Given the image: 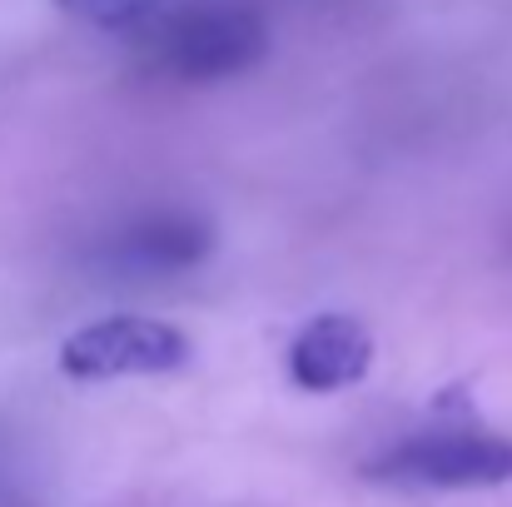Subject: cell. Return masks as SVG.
Segmentation results:
<instances>
[{"instance_id": "obj_1", "label": "cell", "mask_w": 512, "mask_h": 507, "mask_svg": "<svg viewBox=\"0 0 512 507\" xmlns=\"http://www.w3.org/2000/svg\"><path fill=\"white\" fill-rule=\"evenodd\" d=\"M269 55V25L239 0H194L165 10L140 35V60L150 75L174 85H219L249 75Z\"/></svg>"}, {"instance_id": "obj_2", "label": "cell", "mask_w": 512, "mask_h": 507, "mask_svg": "<svg viewBox=\"0 0 512 507\" xmlns=\"http://www.w3.org/2000/svg\"><path fill=\"white\" fill-rule=\"evenodd\" d=\"M363 478L378 488H403V493H483V488H508L512 483V438L448 423L413 433L378 458L363 463Z\"/></svg>"}, {"instance_id": "obj_4", "label": "cell", "mask_w": 512, "mask_h": 507, "mask_svg": "<svg viewBox=\"0 0 512 507\" xmlns=\"http://www.w3.org/2000/svg\"><path fill=\"white\" fill-rule=\"evenodd\" d=\"M289 383L299 393H343L368 378L373 368V334L353 314H319L289 343Z\"/></svg>"}, {"instance_id": "obj_5", "label": "cell", "mask_w": 512, "mask_h": 507, "mask_svg": "<svg viewBox=\"0 0 512 507\" xmlns=\"http://www.w3.org/2000/svg\"><path fill=\"white\" fill-rule=\"evenodd\" d=\"M214 249V229L184 209H155L145 219H135L110 259L115 269H135V274H184V269H199Z\"/></svg>"}, {"instance_id": "obj_3", "label": "cell", "mask_w": 512, "mask_h": 507, "mask_svg": "<svg viewBox=\"0 0 512 507\" xmlns=\"http://www.w3.org/2000/svg\"><path fill=\"white\" fill-rule=\"evenodd\" d=\"M194 343L184 329L165 319L140 314H110L60 343V373L75 383H110V378H155L179 373L189 363Z\"/></svg>"}, {"instance_id": "obj_6", "label": "cell", "mask_w": 512, "mask_h": 507, "mask_svg": "<svg viewBox=\"0 0 512 507\" xmlns=\"http://www.w3.org/2000/svg\"><path fill=\"white\" fill-rule=\"evenodd\" d=\"M70 20L90 25V30H105V35H145L165 10V0H55Z\"/></svg>"}]
</instances>
